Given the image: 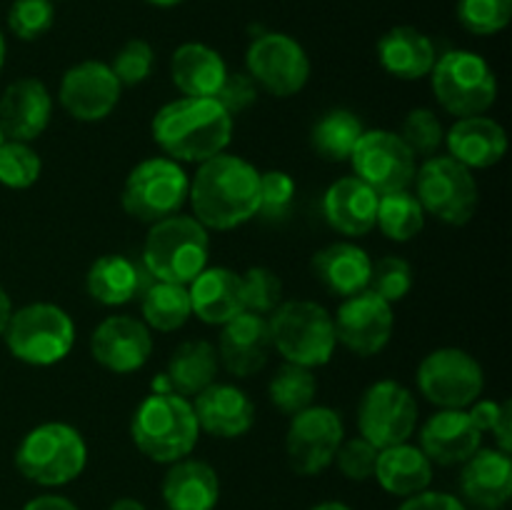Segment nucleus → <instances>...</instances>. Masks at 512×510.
Segmentation results:
<instances>
[{
    "label": "nucleus",
    "instance_id": "1",
    "mask_svg": "<svg viewBox=\"0 0 512 510\" xmlns=\"http://www.w3.org/2000/svg\"><path fill=\"white\" fill-rule=\"evenodd\" d=\"M188 200L203 228L233 230L258 215L260 173L238 155L220 153L198 165Z\"/></svg>",
    "mask_w": 512,
    "mask_h": 510
},
{
    "label": "nucleus",
    "instance_id": "2",
    "mask_svg": "<svg viewBox=\"0 0 512 510\" xmlns=\"http://www.w3.org/2000/svg\"><path fill=\"white\" fill-rule=\"evenodd\" d=\"M153 138L175 163H205L225 153L233 138V115L213 98H180L153 118Z\"/></svg>",
    "mask_w": 512,
    "mask_h": 510
},
{
    "label": "nucleus",
    "instance_id": "3",
    "mask_svg": "<svg viewBox=\"0 0 512 510\" xmlns=\"http://www.w3.org/2000/svg\"><path fill=\"white\" fill-rule=\"evenodd\" d=\"M130 435L145 458L170 465L193 453L200 425L188 398L178 393H150L135 410Z\"/></svg>",
    "mask_w": 512,
    "mask_h": 510
},
{
    "label": "nucleus",
    "instance_id": "4",
    "mask_svg": "<svg viewBox=\"0 0 512 510\" xmlns=\"http://www.w3.org/2000/svg\"><path fill=\"white\" fill-rule=\"evenodd\" d=\"M208 228L193 215H170L150 225L143 245V268L153 280L190 285L208 268Z\"/></svg>",
    "mask_w": 512,
    "mask_h": 510
},
{
    "label": "nucleus",
    "instance_id": "5",
    "mask_svg": "<svg viewBox=\"0 0 512 510\" xmlns=\"http://www.w3.org/2000/svg\"><path fill=\"white\" fill-rule=\"evenodd\" d=\"M88 463L83 435L68 423H43L25 433L15 450V468L40 488H60L78 478Z\"/></svg>",
    "mask_w": 512,
    "mask_h": 510
},
{
    "label": "nucleus",
    "instance_id": "6",
    "mask_svg": "<svg viewBox=\"0 0 512 510\" xmlns=\"http://www.w3.org/2000/svg\"><path fill=\"white\" fill-rule=\"evenodd\" d=\"M270 343L285 358V363L320 368L328 365L335 353L333 315L313 300H288L273 310L268 320Z\"/></svg>",
    "mask_w": 512,
    "mask_h": 510
},
{
    "label": "nucleus",
    "instance_id": "7",
    "mask_svg": "<svg viewBox=\"0 0 512 510\" xmlns=\"http://www.w3.org/2000/svg\"><path fill=\"white\" fill-rule=\"evenodd\" d=\"M430 73L435 98L455 118L483 115L498 100V75L473 50H448Z\"/></svg>",
    "mask_w": 512,
    "mask_h": 510
},
{
    "label": "nucleus",
    "instance_id": "8",
    "mask_svg": "<svg viewBox=\"0 0 512 510\" xmlns=\"http://www.w3.org/2000/svg\"><path fill=\"white\" fill-rule=\"evenodd\" d=\"M3 338L13 358L45 368L68 358L75 343V325L58 305L30 303L13 310Z\"/></svg>",
    "mask_w": 512,
    "mask_h": 510
},
{
    "label": "nucleus",
    "instance_id": "9",
    "mask_svg": "<svg viewBox=\"0 0 512 510\" xmlns=\"http://www.w3.org/2000/svg\"><path fill=\"white\" fill-rule=\"evenodd\" d=\"M188 190L190 178L180 163L170 158H148L128 173L120 203L130 218L153 225L178 215L188 200Z\"/></svg>",
    "mask_w": 512,
    "mask_h": 510
},
{
    "label": "nucleus",
    "instance_id": "10",
    "mask_svg": "<svg viewBox=\"0 0 512 510\" xmlns=\"http://www.w3.org/2000/svg\"><path fill=\"white\" fill-rule=\"evenodd\" d=\"M415 198L425 213L448 225H465L478 210V183L473 170L460 165L450 155H433L415 170Z\"/></svg>",
    "mask_w": 512,
    "mask_h": 510
},
{
    "label": "nucleus",
    "instance_id": "11",
    "mask_svg": "<svg viewBox=\"0 0 512 510\" xmlns=\"http://www.w3.org/2000/svg\"><path fill=\"white\" fill-rule=\"evenodd\" d=\"M485 385L483 368L460 348H438L418 365V388L430 403L445 410H468Z\"/></svg>",
    "mask_w": 512,
    "mask_h": 510
},
{
    "label": "nucleus",
    "instance_id": "12",
    "mask_svg": "<svg viewBox=\"0 0 512 510\" xmlns=\"http://www.w3.org/2000/svg\"><path fill=\"white\" fill-rule=\"evenodd\" d=\"M418 425V403L405 385L378 380L365 390L358 408L360 438L378 450L408 443Z\"/></svg>",
    "mask_w": 512,
    "mask_h": 510
},
{
    "label": "nucleus",
    "instance_id": "13",
    "mask_svg": "<svg viewBox=\"0 0 512 510\" xmlns=\"http://www.w3.org/2000/svg\"><path fill=\"white\" fill-rule=\"evenodd\" d=\"M345 425L338 410L325 405H310L290 420L285 435V455L298 475H320L333 465L335 453L343 443Z\"/></svg>",
    "mask_w": 512,
    "mask_h": 510
},
{
    "label": "nucleus",
    "instance_id": "14",
    "mask_svg": "<svg viewBox=\"0 0 512 510\" xmlns=\"http://www.w3.org/2000/svg\"><path fill=\"white\" fill-rule=\"evenodd\" d=\"M350 160L355 178L370 185L378 195L408 190L418 170L415 153L405 145V140L383 128L363 130Z\"/></svg>",
    "mask_w": 512,
    "mask_h": 510
},
{
    "label": "nucleus",
    "instance_id": "15",
    "mask_svg": "<svg viewBox=\"0 0 512 510\" xmlns=\"http://www.w3.org/2000/svg\"><path fill=\"white\" fill-rule=\"evenodd\" d=\"M248 75L275 98L300 93L310 78V60L303 45L285 33H263L245 53Z\"/></svg>",
    "mask_w": 512,
    "mask_h": 510
},
{
    "label": "nucleus",
    "instance_id": "16",
    "mask_svg": "<svg viewBox=\"0 0 512 510\" xmlns=\"http://www.w3.org/2000/svg\"><path fill=\"white\" fill-rule=\"evenodd\" d=\"M120 93L123 85L118 83L110 65L100 60H83L65 70L58 90L65 113L80 123H98L108 118L118 105Z\"/></svg>",
    "mask_w": 512,
    "mask_h": 510
},
{
    "label": "nucleus",
    "instance_id": "17",
    "mask_svg": "<svg viewBox=\"0 0 512 510\" xmlns=\"http://www.w3.org/2000/svg\"><path fill=\"white\" fill-rule=\"evenodd\" d=\"M335 338L355 355H378L393 338V305L363 290L345 298L333 318Z\"/></svg>",
    "mask_w": 512,
    "mask_h": 510
},
{
    "label": "nucleus",
    "instance_id": "18",
    "mask_svg": "<svg viewBox=\"0 0 512 510\" xmlns=\"http://www.w3.org/2000/svg\"><path fill=\"white\" fill-rule=\"evenodd\" d=\"M90 353L103 368L113 373H135L153 355L150 328L130 315H110L95 328Z\"/></svg>",
    "mask_w": 512,
    "mask_h": 510
},
{
    "label": "nucleus",
    "instance_id": "19",
    "mask_svg": "<svg viewBox=\"0 0 512 510\" xmlns=\"http://www.w3.org/2000/svg\"><path fill=\"white\" fill-rule=\"evenodd\" d=\"M53 115V98L43 80L20 78L0 98V130L5 140L33 143L45 133Z\"/></svg>",
    "mask_w": 512,
    "mask_h": 510
},
{
    "label": "nucleus",
    "instance_id": "20",
    "mask_svg": "<svg viewBox=\"0 0 512 510\" xmlns=\"http://www.w3.org/2000/svg\"><path fill=\"white\" fill-rule=\"evenodd\" d=\"M273 348L270 343L268 320L263 315H255L243 310L233 320L223 325L218 343V360H223V368L235 378H248L268 363V353Z\"/></svg>",
    "mask_w": 512,
    "mask_h": 510
},
{
    "label": "nucleus",
    "instance_id": "21",
    "mask_svg": "<svg viewBox=\"0 0 512 510\" xmlns=\"http://www.w3.org/2000/svg\"><path fill=\"white\" fill-rule=\"evenodd\" d=\"M483 443V430L473 423L468 410H438L420 433V450L430 463L463 465Z\"/></svg>",
    "mask_w": 512,
    "mask_h": 510
},
{
    "label": "nucleus",
    "instance_id": "22",
    "mask_svg": "<svg viewBox=\"0 0 512 510\" xmlns=\"http://www.w3.org/2000/svg\"><path fill=\"white\" fill-rule=\"evenodd\" d=\"M450 158L458 160L468 170L493 168L508 153V133L503 125L485 115L458 118L445 133Z\"/></svg>",
    "mask_w": 512,
    "mask_h": 510
},
{
    "label": "nucleus",
    "instance_id": "23",
    "mask_svg": "<svg viewBox=\"0 0 512 510\" xmlns=\"http://www.w3.org/2000/svg\"><path fill=\"white\" fill-rule=\"evenodd\" d=\"M460 490L478 510H500L512 495V458L498 448H480L463 463Z\"/></svg>",
    "mask_w": 512,
    "mask_h": 510
},
{
    "label": "nucleus",
    "instance_id": "24",
    "mask_svg": "<svg viewBox=\"0 0 512 510\" xmlns=\"http://www.w3.org/2000/svg\"><path fill=\"white\" fill-rule=\"evenodd\" d=\"M195 418L200 430L215 438H240L255 423V405L245 390L228 383H210L195 395Z\"/></svg>",
    "mask_w": 512,
    "mask_h": 510
},
{
    "label": "nucleus",
    "instance_id": "25",
    "mask_svg": "<svg viewBox=\"0 0 512 510\" xmlns=\"http://www.w3.org/2000/svg\"><path fill=\"white\" fill-rule=\"evenodd\" d=\"M378 198L380 195L355 175L340 178L325 190L323 215L328 225H333L338 233L360 238V235H368L375 228Z\"/></svg>",
    "mask_w": 512,
    "mask_h": 510
},
{
    "label": "nucleus",
    "instance_id": "26",
    "mask_svg": "<svg viewBox=\"0 0 512 510\" xmlns=\"http://www.w3.org/2000/svg\"><path fill=\"white\" fill-rule=\"evenodd\" d=\"M163 500L168 510H215L220 480L205 460H175L163 478Z\"/></svg>",
    "mask_w": 512,
    "mask_h": 510
},
{
    "label": "nucleus",
    "instance_id": "27",
    "mask_svg": "<svg viewBox=\"0 0 512 510\" xmlns=\"http://www.w3.org/2000/svg\"><path fill=\"white\" fill-rule=\"evenodd\" d=\"M150 275L143 265L125 255H100L85 275V290L100 305H125L140 298L150 285Z\"/></svg>",
    "mask_w": 512,
    "mask_h": 510
},
{
    "label": "nucleus",
    "instance_id": "28",
    "mask_svg": "<svg viewBox=\"0 0 512 510\" xmlns=\"http://www.w3.org/2000/svg\"><path fill=\"white\" fill-rule=\"evenodd\" d=\"M193 313L208 325H225L243 313V285L240 275L228 268H205L188 288Z\"/></svg>",
    "mask_w": 512,
    "mask_h": 510
},
{
    "label": "nucleus",
    "instance_id": "29",
    "mask_svg": "<svg viewBox=\"0 0 512 510\" xmlns=\"http://www.w3.org/2000/svg\"><path fill=\"white\" fill-rule=\"evenodd\" d=\"M313 273L330 293L350 298L368 290L373 260L355 243H330L313 255Z\"/></svg>",
    "mask_w": 512,
    "mask_h": 510
},
{
    "label": "nucleus",
    "instance_id": "30",
    "mask_svg": "<svg viewBox=\"0 0 512 510\" xmlns=\"http://www.w3.org/2000/svg\"><path fill=\"white\" fill-rule=\"evenodd\" d=\"M378 60L395 78L420 80L430 75L438 53L428 35L413 25H398L378 40Z\"/></svg>",
    "mask_w": 512,
    "mask_h": 510
},
{
    "label": "nucleus",
    "instance_id": "31",
    "mask_svg": "<svg viewBox=\"0 0 512 510\" xmlns=\"http://www.w3.org/2000/svg\"><path fill=\"white\" fill-rule=\"evenodd\" d=\"M225 75V60L205 43H183L170 60V78L185 98H215Z\"/></svg>",
    "mask_w": 512,
    "mask_h": 510
},
{
    "label": "nucleus",
    "instance_id": "32",
    "mask_svg": "<svg viewBox=\"0 0 512 510\" xmlns=\"http://www.w3.org/2000/svg\"><path fill=\"white\" fill-rule=\"evenodd\" d=\"M373 478H378L380 488L385 493L410 498V495H418L430 488V483H433V463L418 445H390V448H383L378 453Z\"/></svg>",
    "mask_w": 512,
    "mask_h": 510
},
{
    "label": "nucleus",
    "instance_id": "33",
    "mask_svg": "<svg viewBox=\"0 0 512 510\" xmlns=\"http://www.w3.org/2000/svg\"><path fill=\"white\" fill-rule=\"evenodd\" d=\"M170 390L183 398L198 395L200 390L215 383L218 375V350L208 340H185L173 350L165 370Z\"/></svg>",
    "mask_w": 512,
    "mask_h": 510
},
{
    "label": "nucleus",
    "instance_id": "34",
    "mask_svg": "<svg viewBox=\"0 0 512 510\" xmlns=\"http://www.w3.org/2000/svg\"><path fill=\"white\" fill-rule=\"evenodd\" d=\"M140 310L148 328L160 330V333H173L183 328L193 315L188 285L150 280V285L140 295Z\"/></svg>",
    "mask_w": 512,
    "mask_h": 510
},
{
    "label": "nucleus",
    "instance_id": "35",
    "mask_svg": "<svg viewBox=\"0 0 512 510\" xmlns=\"http://www.w3.org/2000/svg\"><path fill=\"white\" fill-rule=\"evenodd\" d=\"M360 135H363V123L358 115L350 110H330L313 125L310 143L323 160L343 163V160H350Z\"/></svg>",
    "mask_w": 512,
    "mask_h": 510
},
{
    "label": "nucleus",
    "instance_id": "36",
    "mask_svg": "<svg viewBox=\"0 0 512 510\" xmlns=\"http://www.w3.org/2000/svg\"><path fill=\"white\" fill-rule=\"evenodd\" d=\"M375 225L383 230L385 238L395 240V243H408V240L418 238L420 230L425 228V210L410 190L380 195Z\"/></svg>",
    "mask_w": 512,
    "mask_h": 510
},
{
    "label": "nucleus",
    "instance_id": "37",
    "mask_svg": "<svg viewBox=\"0 0 512 510\" xmlns=\"http://www.w3.org/2000/svg\"><path fill=\"white\" fill-rule=\"evenodd\" d=\"M315 393H318V380H315L313 370L295 363L280 365L268 385V395L273 400V405L288 415L310 408L315 400Z\"/></svg>",
    "mask_w": 512,
    "mask_h": 510
},
{
    "label": "nucleus",
    "instance_id": "38",
    "mask_svg": "<svg viewBox=\"0 0 512 510\" xmlns=\"http://www.w3.org/2000/svg\"><path fill=\"white\" fill-rule=\"evenodd\" d=\"M40 155L30 148V143H18V140H3L0 145V183L5 188L25 190L38 183Z\"/></svg>",
    "mask_w": 512,
    "mask_h": 510
},
{
    "label": "nucleus",
    "instance_id": "39",
    "mask_svg": "<svg viewBox=\"0 0 512 510\" xmlns=\"http://www.w3.org/2000/svg\"><path fill=\"white\" fill-rule=\"evenodd\" d=\"M512 0H458V20L468 33L495 35L508 28Z\"/></svg>",
    "mask_w": 512,
    "mask_h": 510
},
{
    "label": "nucleus",
    "instance_id": "40",
    "mask_svg": "<svg viewBox=\"0 0 512 510\" xmlns=\"http://www.w3.org/2000/svg\"><path fill=\"white\" fill-rule=\"evenodd\" d=\"M410 288H413V268H410L408 260L395 258V255L375 260L368 280L370 293L393 305L403 300L410 293Z\"/></svg>",
    "mask_w": 512,
    "mask_h": 510
},
{
    "label": "nucleus",
    "instance_id": "41",
    "mask_svg": "<svg viewBox=\"0 0 512 510\" xmlns=\"http://www.w3.org/2000/svg\"><path fill=\"white\" fill-rule=\"evenodd\" d=\"M240 285H243V308L255 315H268L283 300V280L278 273L263 265H255L248 273L240 275Z\"/></svg>",
    "mask_w": 512,
    "mask_h": 510
},
{
    "label": "nucleus",
    "instance_id": "42",
    "mask_svg": "<svg viewBox=\"0 0 512 510\" xmlns=\"http://www.w3.org/2000/svg\"><path fill=\"white\" fill-rule=\"evenodd\" d=\"M295 205V180L283 170L260 173L258 215L268 223H280L290 215Z\"/></svg>",
    "mask_w": 512,
    "mask_h": 510
},
{
    "label": "nucleus",
    "instance_id": "43",
    "mask_svg": "<svg viewBox=\"0 0 512 510\" xmlns=\"http://www.w3.org/2000/svg\"><path fill=\"white\" fill-rule=\"evenodd\" d=\"M398 135L405 140V145H408L415 155H425V158H433L445 140L443 123H440L438 115L428 108L410 110V113L405 115L403 130H400Z\"/></svg>",
    "mask_w": 512,
    "mask_h": 510
},
{
    "label": "nucleus",
    "instance_id": "44",
    "mask_svg": "<svg viewBox=\"0 0 512 510\" xmlns=\"http://www.w3.org/2000/svg\"><path fill=\"white\" fill-rule=\"evenodd\" d=\"M55 23L53 0H15L8 10V28L20 40H38Z\"/></svg>",
    "mask_w": 512,
    "mask_h": 510
},
{
    "label": "nucleus",
    "instance_id": "45",
    "mask_svg": "<svg viewBox=\"0 0 512 510\" xmlns=\"http://www.w3.org/2000/svg\"><path fill=\"white\" fill-rule=\"evenodd\" d=\"M155 63L153 45L148 40H128L123 48L115 53L113 63H110V70L118 78V83L123 88H133V85H140L150 75Z\"/></svg>",
    "mask_w": 512,
    "mask_h": 510
},
{
    "label": "nucleus",
    "instance_id": "46",
    "mask_svg": "<svg viewBox=\"0 0 512 510\" xmlns=\"http://www.w3.org/2000/svg\"><path fill=\"white\" fill-rule=\"evenodd\" d=\"M380 450L375 445H370L365 438H353L343 440L335 453V463H338L340 473L348 480L355 483H363V480L373 478L375 475V463H378Z\"/></svg>",
    "mask_w": 512,
    "mask_h": 510
},
{
    "label": "nucleus",
    "instance_id": "47",
    "mask_svg": "<svg viewBox=\"0 0 512 510\" xmlns=\"http://www.w3.org/2000/svg\"><path fill=\"white\" fill-rule=\"evenodd\" d=\"M230 115L243 113L258 100V85L248 73H228L215 98Z\"/></svg>",
    "mask_w": 512,
    "mask_h": 510
},
{
    "label": "nucleus",
    "instance_id": "48",
    "mask_svg": "<svg viewBox=\"0 0 512 510\" xmlns=\"http://www.w3.org/2000/svg\"><path fill=\"white\" fill-rule=\"evenodd\" d=\"M398 510H468V505L450 493L423 490V493L405 498V503Z\"/></svg>",
    "mask_w": 512,
    "mask_h": 510
},
{
    "label": "nucleus",
    "instance_id": "49",
    "mask_svg": "<svg viewBox=\"0 0 512 510\" xmlns=\"http://www.w3.org/2000/svg\"><path fill=\"white\" fill-rule=\"evenodd\" d=\"M500 408H503V403H495V400H475L473 405H470V418H473V423L478 425L483 433H490L495 425V420H498L500 415Z\"/></svg>",
    "mask_w": 512,
    "mask_h": 510
},
{
    "label": "nucleus",
    "instance_id": "50",
    "mask_svg": "<svg viewBox=\"0 0 512 510\" xmlns=\"http://www.w3.org/2000/svg\"><path fill=\"white\" fill-rule=\"evenodd\" d=\"M490 433L498 440V450L503 453H512V405L510 400H503V408H500L498 420H495L493 430Z\"/></svg>",
    "mask_w": 512,
    "mask_h": 510
},
{
    "label": "nucleus",
    "instance_id": "51",
    "mask_svg": "<svg viewBox=\"0 0 512 510\" xmlns=\"http://www.w3.org/2000/svg\"><path fill=\"white\" fill-rule=\"evenodd\" d=\"M23 510H78V505L63 495H38V498L28 500Z\"/></svg>",
    "mask_w": 512,
    "mask_h": 510
},
{
    "label": "nucleus",
    "instance_id": "52",
    "mask_svg": "<svg viewBox=\"0 0 512 510\" xmlns=\"http://www.w3.org/2000/svg\"><path fill=\"white\" fill-rule=\"evenodd\" d=\"M10 315H13V303H10V295L5 293L3 285H0V338H3L5 328H8Z\"/></svg>",
    "mask_w": 512,
    "mask_h": 510
},
{
    "label": "nucleus",
    "instance_id": "53",
    "mask_svg": "<svg viewBox=\"0 0 512 510\" xmlns=\"http://www.w3.org/2000/svg\"><path fill=\"white\" fill-rule=\"evenodd\" d=\"M108 510H145V505L138 498H118Z\"/></svg>",
    "mask_w": 512,
    "mask_h": 510
},
{
    "label": "nucleus",
    "instance_id": "54",
    "mask_svg": "<svg viewBox=\"0 0 512 510\" xmlns=\"http://www.w3.org/2000/svg\"><path fill=\"white\" fill-rule=\"evenodd\" d=\"M310 510H353V508H350V505H345V503H340V500H325V503L313 505Z\"/></svg>",
    "mask_w": 512,
    "mask_h": 510
},
{
    "label": "nucleus",
    "instance_id": "55",
    "mask_svg": "<svg viewBox=\"0 0 512 510\" xmlns=\"http://www.w3.org/2000/svg\"><path fill=\"white\" fill-rule=\"evenodd\" d=\"M145 3L155 5V8H175V5H180L183 0H145Z\"/></svg>",
    "mask_w": 512,
    "mask_h": 510
},
{
    "label": "nucleus",
    "instance_id": "56",
    "mask_svg": "<svg viewBox=\"0 0 512 510\" xmlns=\"http://www.w3.org/2000/svg\"><path fill=\"white\" fill-rule=\"evenodd\" d=\"M5 65V40H3V33H0V70H3Z\"/></svg>",
    "mask_w": 512,
    "mask_h": 510
},
{
    "label": "nucleus",
    "instance_id": "57",
    "mask_svg": "<svg viewBox=\"0 0 512 510\" xmlns=\"http://www.w3.org/2000/svg\"><path fill=\"white\" fill-rule=\"evenodd\" d=\"M3 140H5V138H3V130H0V145H3Z\"/></svg>",
    "mask_w": 512,
    "mask_h": 510
}]
</instances>
